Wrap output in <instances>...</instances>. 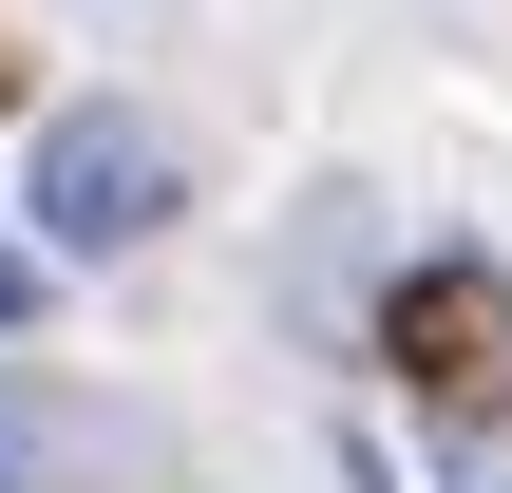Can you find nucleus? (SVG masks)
<instances>
[{
	"mask_svg": "<svg viewBox=\"0 0 512 493\" xmlns=\"http://www.w3.org/2000/svg\"><path fill=\"white\" fill-rule=\"evenodd\" d=\"M0 95H19V57H0Z\"/></svg>",
	"mask_w": 512,
	"mask_h": 493,
	"instance_id": "20e7f679",
	"label": "nucleus"
},
{
	"mask_svg": "<svg viewBox=\"0 0 512 493\" xmlns=\"http://www.w3.org/2000/svg\"><path fill=\"white\" fill-rule=\"evenodd\" d=\"M171 190H190V171H171V133H152V114H57V133H38V247H57V266L152 247V228H171Z\"/></svg>",
	"mask_w": 512,
	"mask_h": 493,
	"instance_id": "f257e3e1",
	"label": "nucleus"
},
{
	"mask_svg": "<svg viewBox=\"0 0 512 493\" xmlns=\"http://www.w3.org/2000/svg\"><path fill=\"white\" fill-rule=\"evenodd\" d=\"M19 323H38V247L0 228V342H19Z\"/></svg>",
	"mask_w": 512,
	"mask_h": 493,
	"instance_id": "7ed1b4c3",
	"label": "nucleus"
},
{
	"mask_svg": "<svg viewBox=\"0 0 512 493\" xmlns=\"http://www.w3.org/2000/svg\"><path fill=\"white\" fill-rule=\"evenodd\" d=\"M380 380H399L418 418H494L512 399V266H418V285L380 304Z\"/></svg>",
	"mask_w": 512,
	"mask_h": 493,
	"instance_id": "f03ea898",
	"label": "nucleus"
}]
</instances>
